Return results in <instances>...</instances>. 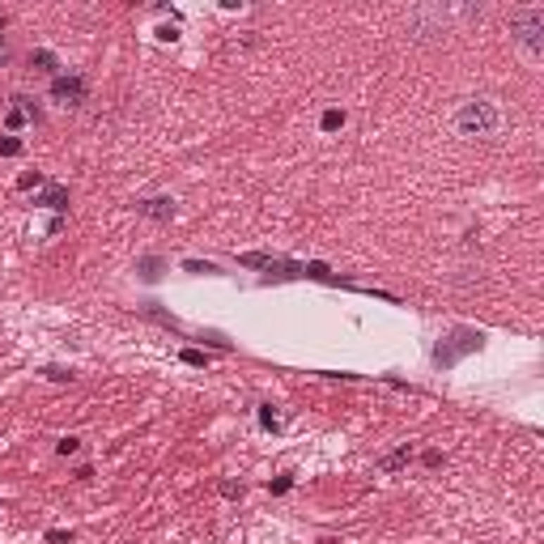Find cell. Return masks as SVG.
<instances>
[{"label": "cell", "mask_w": 544, "mask_h": 544, "mask_svg": "<svg viewBox=\"0 0 544 544\" xmlns=\"http://www.w3.org/2000/svg\"><path fill=\"white\" fill-rule=\"evenodd\" d=\"M498 128H502V111H498V102H489V98L464 102L460 115H455V132L468 137V141H489V137H498Z\"/></svg>", "instance_id": "cell-1"}, {"label": "cell", "mask_w": 544, "mask_h": 544, "mask_svg": "<svg viewBox=\"0 0 544 544\" xmlns=\"http://www.w3.org/2000/svg\"><path fill=\"white\" fill-rule=\"evenodd\" d=\"M510 34L527 56H544V9H519L510 13Z\"/></svg>", "instance_id": "cell-2"}, {"label": "cell", "mask_w": 544, "mask_h": 544, "mask_svg": "<svg viewBox=\"0 0 544 544\" xmlns=\"http://www.w3.org/2000/svg\"><path fill=\"white\" fill-rule=\"evenodd\" d=\"M239 264L243 268H264L268 277H302V264H289V260L264 255V251H247V255H239Z\"/></svg>", "instance_id": "cell-3"}, {"label": "cell", "mask_w": 544, "mask_h": 544, "mask_svg": "<svg viewBox=\"0 0 544 544\" xmlns=\"http://www.w3.org/2000/svg\"><path fill=\"white\" fill-rule=\"evenodd\" d=\"M51 98L60 106H81L85 102V81L81 77H56L51 81Z\"/></svg>", "instance_id": "cell-4"}, {"label": "cell", "mask_w": 544, "mask_h": 544, "mask_svg": "<svg viewBox=\"0 0 544 544\" xmlns=\"http://www.w3.org/2000/svg\"><path fill=\"white\" fill-rule=\"evenodd\" d=\"M476 345H481V336H472V332H455V345H451V349H438V353H434V362H438V366H451L455 358L472 353Z\"/></svg>", "instance_id": "cell-5"}, {"label": "cell", "mask_w": 544, "mask_h": 544, "mask_svg": "<svg viewBox=\"0 0 544 544\" xmlns=\"http://www.w3.org/2000/svg\"><path fill=\"white\" fill-rule=\"evenodd\" d=\"M137 213H141V217H149V222H170V217H175V200L153 196V200H141V204H137Z\"/></svg>", "instance_id": "cell-6"}, {"label": "cell", "mask_w": 544, "mask_h": 544, "mask_svg": "<svg viewBox=\"0 0 544 544\" xmlns=\"http://www.w3.org/2000/svg\"><path fill=\"white\" fill-rule=\"evenodd\" d=\"M39 204H43V208H56V213H64V208H68V191H64V187H47Z\"/></svg>", "instance_id": "cell-7"}, {"label": "cell", "mask_w": 544, "mask_h": 544, "mask_svg": "<svg viewBox=\"0 0 544 544\" xmlns=\"http://www.w3.org/2000/svg\"><path fill=\"white\" fill-rule=\"evenodd\" d=\"M319 128H323V132H336V128H345V111H336V106H332V111H323Z\"/></svg>", "instance_id": "cell-8"}, {"label": "cell", "mask_w": 544, "mask_h": 544, "mask_svg": "<svg viewBox=\"0 0 544 544\" xmlns=\"http://www.w3.org/2000/svg\"><path fill=\"white\" fill-rule=\"evenodd\" d=\"M137 268H141V277H145V281H158V277H162V260H158V255H145Z\"/></svg>", "instance_id": "cell-9"}, {"label": "cell", "mask_w": 544, "mask_h": 544, "mask_svg": "<svg viewBox=\"0 0 544 544\" xmlns=\"http://www.w3.org/2000/svg\"><path fill=\"white\" fill-rule=\"evenodd\" d=\"M408 455H412L408 447H400V451H391V455H383V472H396V468H404V464H408Z\"/></svg>", "instance_id": "cell-10"}, {"label": "cell", "mask_w": 544, "mask_h": 544, "mask_svg": "<svg viewBox=\"0 0 544 544\" xmlns=\"http://www.w3.org/2000/svg\"><path fill=\"white\" fill-rule=\"evenodd\" d=\"M145 315H149V319H153V323H162V328H170V332H179V323H175V319H170V315H166V310H158V306H153V302H149V306H145Z\"/></svg>", "instance_id": "cell-11"}, {"label": "cell", "mask_w": 544, "mask_h": 544, "mask_svg": "<svg viewBox=\"0 0 544 544\" xmlns=\"http://www.w3.org/2000/svg\"><path fill=\"white\" fill-rule=\"evenodd\" d=\"M22 153V141L18 137H0V158H18Z\"/></svg>", "instance_id": "cell-12"}, {"label": "cell", "mask_w": 544, "mask_h": 544, "mask_svg": "<svg viewBox=\"0 0 544 544\" xmlns=\"http://www.w3.org/2000/svg\"><path fill=\"white\" fill-rule=\"evenodd\" d=\"M43 374H47L51 383H72V379H77V374H72V370H64V366H47Z\"/></svg>", "instance_id": "cell-13"}, {"label": "cell", "mask_w": 544, "mask_h": 544, "mask_svg": "<svg viewBox=\"0 0 544 544\" xmlns=\"http://www.w3.org/2000/svg\"><path fill=\"white\" fill-rule=\"evenodd\" d=\"M260 425H264V429H281V417L272 412V404H264V408H260Z\"/></svg>", "instance_id": "cell-14"}, {"label": "cell", "mask_w": 544, "mask_h": 544, "mask_svg": "<svg viewBox=\"0 0 544 544\" xmlns=\"http://www.w3.org/2000/svg\"><path fill=\"white\" fill-rule=\"evenodd\" d=\"M34 64H39L43 72H56V56H51V51H34Z\"/></svg>", "instance_id": "cell-15"}, {"label": "cell", "mask_w": 544, "mask_h": 544, "mask_svg": "<svg viewBox=\"0 0 544 544\" xmlns=\"http://www.w3.org/2000/svg\"><path fill=\"white\" fill-rule=\"evenodd\" d=\"M183 362H187V366H208V353H200V349H183Z\"/></svg>", "instance_id": "cell-16"}, {"label": "cell", "mask_w": 544, "mask_h": 544, "mask_svg": "<svg viewBox=\"0 0 544 544\" xmlns=\"http://www.w3.org/2000/svg\"><path fill=\"white\" fill-rule=\"evenodd\" d=\"M183 268H187V272H196V277H204V272H217V268H213V264H204V260H187Z\"/></svg>", "instance_id": "cell-17"}, {"label": "cell", "mask_w": 544, "mask_h": 544, "mask_svg": "<svg viewBox=\"0 0 544 544\" xmlns=\"http://www.w3.org/2000/svg\"><path fill=\"white\" fill-rule=\"evenodd\" d=\"M72 451H81V438H60V455H72Z\"/></svg>", "instance_id": "cell-18"}, {"label": "cell", "mask_w": 544, "mask_h": 544, "mask_svg": "<svg viewBox=\"0 0 544 544\" xmlns=\"http://www.w3.org/2000/svg\"><path fill=\"white\" fill-rule=\"evenodd\" d=\"M158 39H162V43H175V39H179V26H162Z\"/></svg>", "instance_id": "cell-19"}, {"label": "cell", "mask_w": 544, "mask_h": 544, "mask_svg": "<svg viewBox=\"0 0 544 544\" xmlns=\"http://www.w3.org/2000/svg\"><path fill=\"white\" fill-rule=\"evenodd\" d=\"M39 183H43V175H39V170H34V175H22V179H18V187H39Z\"/></svg>", "instance_id": "cell-20"}, {"label": "cell", "mask_w": 544, "mask_h": 544, "mask_svg": "<svg viewBox=\"0 0 544 544\" xmlns=\"http://www.w3.org/2000/svg\"><path fill=\"white\" fill-rule=\"evenodd\" d=\"M47 544H68V531H60V527H51V531H47Z\"/></svg>", "instance_id": "cell-21"}, {"label": "cell", "mask_w": 544, "mask_h": 544, "mask_svg": "<svg viewBox=\"0 0 544 544\" xmlns=\"http://www.w3.org/2000/svg\"><path fill=\"white\" fill-rule=\"evenodd\" d=\"M22 120H26V115H22V111H18V106H13V111H9V115H5V124H9V128H22Z\"/></svg>", "instance_id": "cell-22"}, {"label": "cell", "mask_w": 544, "mask_h": 544, "mask_svg": "<svg viewBox=\"0 0 544 544\" xmlns=\"http://www.w3.org/2000/svg\"><path fill=\"white\" fill-rule=\"evenodd\" d=\"M5 60H9V51H5V47H0V64H5Z\"/></svg>", "instance_id": "cell-23"}, {"label": "cell", "mask_w": 544, "mask_h": 544, "mask_svg": "<svg viewBox=\"0 0 544 544\" xmlns=\"http://www.w3.org/2000/svg\"><path fill=\"white\" fill-rule=\"evenodd\" d=\"M0 30H5V18H0Z\"/></svg>", "instance_id": "cell-24"}]
</instances>
